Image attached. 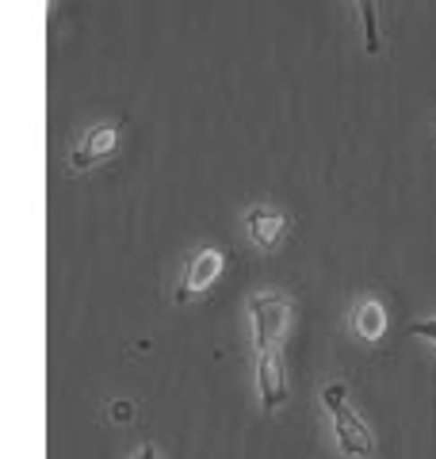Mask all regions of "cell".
Returning a JSON list of instances; mask_svg holds the SVG:
<instances>
[{
  "instance_id": "obj_1",
  "label": "cell",
  "mask_w": 436,
  "mask_h": 459,
  "mask_svg": "<svg viewBox=\"0 0 436 459\" xmlns=\"http://www.w3.org/2000/svg\"><path fill=\"white\" fill-rule=\"evenodd\" d=\"M322 402L329 410V421H333V437H337V448L348 455V459H368L375 452V437L368 421L360 418L348 402V386L344 383H329L322 391Z\"/></svg>"
},
{
  "instance_id": "obj_2",
  "label": "cell",
  "mask_w": 436,
  "mask_h": 459,
  "mask_svg": "<svg viewBox=\"0 0 436 459\" xmlns=\"http://www.w3.org/2000/svg\"><path fill=\"white\" fill-rule=\"evenodd\" d=\"M249 318H253V344L257 352L283 349L291 333V318H295V303L283 291H260L249 299Z\"/></svg>"
},
{
  "instance_id": "obj_3",
  "label": "cell",
  "mask_w": 436,
  "mask_h": 459,
  "mask_svg": "<svg viewBox=\"0 0 436 459\" xmlns=\"http://www.w3.org/2000/svg\"><path fill=\"white\" fill-rule=\"evenodd\" d=\"M222 268H226V253L218 246H203L199 253H192V261H187V268H184V280H180V291H177V303L184 307V303L203 299L218 283Z\"/></svg>"
},
{
  "instance_id": "obj_4",
  "label": "cell",
  "mask_w": 436,
  "mask_h": 459,
  "mask_svg": "<svg viewBox=\"0 0 436 459\" xmlns=\"http://www.w3.org/2000/svg\"><path fill=\"white\" fill-rule=\"evenodd\" d=\"M119 142H123V123L119 119H104V123L89 126V131L81 134L77 150L69 153V169L73 172H84V169H92L100 161H108V157L119 150Z\"/></svg>"
},
{
  "instance_id": "obj_5",
  "label": "cell",
  "mask_w": 436,
  "mask_h": 459,
  "mask_svg": "<svg viewBox=\"0 0 436 459\" xmlns=\"http://www.w3.org/2000/svg\"><path fill=\"white\" fill-rule=\"evenodd\" d=\"M245 230H249L253 246L265 249V253H275L287 241V230H291V219L283 207L275 204H253L245 211Z\"/></svg>"
},
{
  "instance_id": "obj_6",
  "label": "cell",
  "mask_w": 436,
  "mask_h": 459,
  "mask_svg": "<svg viewBox=\"0 0 436 459\" xmlns=\"http://www.w3.org/2000/svg\"><path fill=\"white\" fill-rule=\"evenodd\" d=\"M257 391H260V406L265 413H275L287 402V364H283V349H268L257 352Z\"/></svg>"
},
{
  "instance_id": "obj_7",
  "label": "cell",
  "mask_w": 436,
  "mask_h": 459,
  "mask_svg": "<svg viewBox=\"0 0 436 459\" xmlns=\"http://www.w3.org/2000/svg\"><path fill=\"white\" fill-rule=\"evenodd\" d=\"M353 333L360 341H368V344L383 341V333H387V307L375 295H368V299H360V303H356V310H353Z\"/></svg>"
},
{
  "instance_id": "obj_8",
  "label": "cell",
  "mask_w": 436,
  "mask_h": 459,
  "mask_svg": "<svg viewBox=\"0 0 436 459\" xmlns=\"http://www.w3.org/2000/svg\"><path fill=\"white\" fill-rule=\"evenodd\" d=\"M360 20H363V39H368V54L379 50V12H375V0H356Z\"/></svg>"
},
{
  "instance_id": "obj_9",
  "label": "cell",
  "mask_w": 436,
  "mask_h": 459,
  "mask_svg": "<svg viewBox=\"0 0 436 459\" xmlns=\"http://www.w3.org/2000/svg\"><path fill=\"white\" fill-rule=\"evenodd\" d=\"M410 333H414V337H429V341H436V318H429V322H414V325H410Z\"/></svg>"
},
{
  "instance_id": "obj_10",
  "label": "cell",
  "mask_w": 436,
  "mask_h": 459,
  "mask_svg": "<svg viewBox=\"0 0 436 459\" xmlns=\"http://www.w3.org/2000/svg\"><path fill=\"white\" fill-rule=\"evenodd\" d=\"M111 418L126 425L130 418H135V406H130V402H115V406H111Z\"/></svg>"
},
{
  "instance_id": "obj_11",
  "label": "cell",
  "mask_w": 436,
  "mask_h": 459,
  "mask_svg": "<svg viewBox=\"0 0 436 459\" xmlns=\"http://www.w3.org/2000/svg\"><path fill=\"white\" fill-rule=\"evenodd\" d=\"M135 459H161V455H157V448H153V444H142V448L135 452Z\"/></svg>"
}]
</instances>
